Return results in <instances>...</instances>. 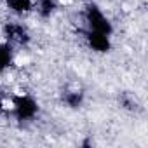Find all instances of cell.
I'll use <instances>...</instances> for the list:
<instances>
[{
  "mask_svg": "<svg viewBox=\"0 0 148 148\" xmlns=\"http://www.w3.org/2000/svg\"><path fill=\"white\" fill-rule=\"evenodd\" d=\"M84 19H86L87 30H92V32H98V33H103V35L112 37L113 26H112L110 19L105 16V12H103L94 2L86 7V11H84Z\"/></svg>",
  "mask_w": 148,
  "mask_h": 148,
  "instance_id": "1",
  "label": "cell"
},
{
  "mask_svg": "<svg viewBox=\"0 0 148 148\" xmlns=\"http://www.w3.org/2000/svg\"><path fill=\"white\" fill-rule=\"evenodd\" d=\"M12 113L19 122H30L38 113V103L30 94H19L12 98Z\"/></svg>",
  "mask_w": 148,
  "mask_h": 148,
  "instance_id": "2",
  "label": "cell"
},
{
  "mask_svg": "<svg viewBox=\"0 0 148 148\" xmlns=\"http://www.w3.org/2000/svg\"><path fill=\"white\" fill-rule=\"evenodd\" d=\"M84 40L91 51H96L101 54H105L112 49V40L108 35H103V33H98V32H92L87 28L84 30Z\"/></svg>",
  "mask_w": 148,
  "mask_h": 148,
  "instance_id": "3",
  "label": "cell"
},
{
  "mask_svg": "<svg viewBox=\"0 0 148 148\" xmlns=\"http://www.w3.org/2000/svg\"><path fill=\"white\" fill-rule=\"evenodd\" d=\"M5 37H7L9 44H21V45L30 40V33L21 23H9V25H5Z\"/></svg>",
  "mask_w": 148,
  "mask_h": 148,
  "instance_id": "4",
  "label": "cell"
},
{
  "mask_svg": "<svg viewBox=\"0 0 148 148\" xmlns=\"http://www.w3.org/2000/svg\"><path fill=\"white\" fill-rule=\"evenodd\" d=\"M12 58H14L12 44H9V42L0 44V71H5L12 64Z\"/></svg>",
  "mask_w": 148,
  "mask_h": 148,
  "instance_id": "5",
  "label": "cell"
},
{
  "mask_svg": "<svg viewBox=\"0 0 148 148\" xmlns=\"http://www.w3.org/2000/svg\"><path fill=\"white\" fill-rule=\"evenodd\" d=\"M5 2H7L9 9L16 14H28L35 7L33 0H5Z\"/></svg>",
  "mask_w": 148,
  "mask_h": 148,
  "instance_id": "6",
  "label": "cell"
},
{
  "mask_svg": "<svg viewBox=\"0 0 148 148\" xmlns=\"http://www.w3.org/2000/svg\"><path fill=\"white\" fill-rule=\"evenodd\" d=\"M56 7V0H38V4H35V9L40 14V18H51Z\"/></svg>",
  "mask_w": 148,
  "mask_h": 148,
  "instance_id": "7",
  "label": "cell"
},
{
  "mask_svg": "<svg viewBox=\"0 0 148 148\" xmlns=\"http://www.w3.org/2000/svg\"><path fill=\"white\" fill-rule=\"evenodd\" d=\"M63 101L70 106V108H79L84 101V92H79V91H70L63 96Z\"/></svg>",
  "mask_w": 148,
  "mask_h": 148,
  "instance_id": "8",
  "label": "cell"
},
{
  "mask_svg": "<svg viewBox=\"0 0 148 148\" xmlns=\"http://www.w3.org/2000/svg\"><path fill=\"white\" fill-rule=\"evenodd\" d=\"M0 110H4V94L0 91Z\"/></svg>",
  "mask_w": 148,
  "mask_h": 148,
  "instance_id": "9",
  "label": "cell"
}]
</instances>
